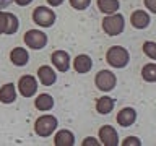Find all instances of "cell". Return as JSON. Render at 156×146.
Returning a JSON list of instances; mask_svg holds the SVG:
<instances>
[{
  "instance_id": "29",
  "label": "cell",
  "mask_w": 156,
  "mask_h": 146,
  "mask_svg": "<svg viewBox=\"0 0 156 146\" xmlns=\"http://www.w3.org/2000/svg\"><path fill=\"white\" fill-rule=\"evenodd\" d=\"M33 0H15V3L18 5V7H26V5H29Z\"/></svg>"
},
{
  "instance_id": "23",
  "label": "cell",
  "mask_w": 156,
  "mask_h": 146,
  "mask_svg": "<svg viewBox=\"0 0 156 146\" xmlns=\"http://www.w3.org/2000/svg\"><path fill=\"white\" fill-rule=\"evenodd\" d=\"M72 5V8L78 10V12H83V10H86L88 7H90L91 0H68Z\"/></svg>"
},
{
  "instance_id": "7",
  "label": "cell",
  "mask_w": 156,
  "mask_h": 146,
  "mask_svg": "<svg viewBox=\"0 0 156 146\" xmlns=\"http://www.w3.org/2000/svg\"><path fill=\"white\" fill-rule=\"evenodd\" d=\"M18 91L23 97H31L37 91V81L33 75H23L18 81Z\"/></svg>"
},
{
  "instance_id": "12",
  "label": "cell",
  "mask_w": 156,
  "mask_h": 146,
  "mask_svg": "<svg viewBox=\"0 0 156 146\" xmlns=\"http://www.w3.org/2000/svg\"><path fill=\"white\" fill-rule=\"evenodd\" d=\"M130 23H132V26L136 28V29H145V28H148V24H150V15L146 12H143V10H135V12L130 15Z\"/></svg>"
},
{
  "instance_id": "11",
  "label": "cell",
  "mask_w": 156,
  "mask_h": 146,
  "mask_svg": "<svg viewBox=\"0 0 156 146\" xmlns=\"http://www.w3.org/2000/svg\"><path fill=\"white\" fill-rule=\"evenodd\" d=\"M37 78L44 86H52L57 81L55 70H52V67H49V65H42L37 68Z\"/></svg>"
},
{
  "instance_id": "21",
  "label": "cell",
  "mask_w": 156,
  "mask_h": 146,
  "mask_svg": "<svg viewBox=\"0 0 156 146\" xmlns=\"http://www.w3.org/2000/svg\"><path fill=\"white\" fill-rule=\"evenodd\" d=\"M7 15V29H5V34H15L20 28V21L16 18V15L13 13H5Z\"/></svg>"
},
{
  "instance_id": "3",
  "label": "cell",
  "mask_w": 156,
  "mask_h": 146,
  "mask_svg": "<svg viewBox=\"0 0 156 146\" xmlns=\"http://www.w3.org/2000/svg\"><path fill=\"white\" fill-rule=\"evenodd\" d=\"M58 122L54 115H41L34 122V131H36V135L42 136V138H47V136H51L55 131Z\"/></svg>"
},
{
  "instance_id": "10",
  "label": "cell",
  "mask_w": 156,
  "mask_h": 146,
  "mask_svg": "<svg viewBox=\"0 0 156 146\" xmlns=\"http://www.w3.org/2000/svg\"><path fill=\"white\" fill-rule=\"evenodd\" d=\"M135 120H136V112H135V109H132V107H124V109H120L119 114H117V123L120 127H124V128L133 125Z\"/></svg>"
},
{
  "instance_id": "18",
  "label": "cell",
  "mask_w": 156,
  "mask_h": 146,
  "mask_svg": "<svg viewBox=\"0 0 156 146\" xmlns=\"http://www.w3.org/2000/svg\"><path fill=\"white\" fill-rule=\"evenodd\" d=\"M34 106H36L37 110H51L54 107V97L47 92H42V94L36 96V101H34Z\"/></svg>"
},
{
  "instance_id": "13",
  "label": "cell",
  "mask_w": 156,
  "mask_h": 146,
  "mask_svg": "<svg viewBox=\"0 0 156 146\" xmlns=\"http://www.w3.org/2000/svg\"><path fill=\"white\" fill-rule=\"evenodd\" d=\"M10 62L16 67H24L29 62V54L24 47H15L10 52Z\"/></svg>"
},
{
  "instance_id": "24",
  "label": "cell",
  "mask_w": 156,
  "mask_h": 146,
  "mask_svg": "<svg viewBox=\"0 0 156 146\" xmlns=\"http://www.w3.org/2000/svg\"><path fill=\"white\" fill-rule=\"evenodd\" d=\"M5 29H7V15L0 10V34H5Z\"/></svg>"
},
{
  "instance_id": "25",
  "label": "cell",
  "mask_w": 156,
  "mask_h": 146,
  "mask_svg": "<svg viewBox=\"0 0 156 146\" xmlns=\"http://www.w3.org/2000/svg\"><path fill=\"white\" fill-rule=\"evenodd\" d=\"M122 144L124 146H129V144H135V146H140L141 141L138 138H135V136H129V138H125L124 141H122Z\"/></svg>"
},
{
  "instance_id": "9",
  "label": "cell",
  "mask_w": 156,
  "mask_h": 146,
  "mask_svg": "<svg viewBox=\"0 0 156 146\" xmlns=\"http://www.w3.org/2000/svg\"><path fill=\"white\" fill-rule=\"evenodd\" d=\"M51 62L58 71L65 73L68 68H70V55H68L65 50H54L51 54Z\"/></svg>"
},
{
  "instance_id": "16",
  "label": "cell",
  "mask_w": 156,
  "mask_h": 146,
  "mask_svg": "<svg viewBox=\"0 0 156 146\" xmlns=\"http://www.w3.org/2000/svg\"><path fill=\"white\" fill-rule=\"evenodd\" d=\"M54 144L55 146H73L75 144V135L70 130H58L54 136Z\"/></svg>"
},
{
  "instance_id": "2",
  "label": "cell",
  "mask_w": 156,
  "mask_h": 146,
  "mask_svg": "<svg viewBox=\"0 0 156 146\" xmlns=\"http://www.w3.org/2000/svg\"><path fill=\"white\" fill-rule=\"evenodd\" d=\"M125 28V19L120 13H112L102 18V29L107 36H119Z\"/></svg>"
},
{
  "instance_id": "17",
  "label": "cell",
  "mask_w": 156,
  "mask_h": 146,
  "mask_svg": "<svg viewBox=\"0 0 156 146\" xmlns=\"http://www.w3.org/2000/svg\"><path fill=\"white\" fill-rule=\"evenodd\" d=\"M114 104H115V101L112 99V97H109V96L98 97V99H96V110H98V114H101V115L111 114L112 109H114Z\"/></svg>"
},
{
  "instance_id": "14",
  "label": "cell",
  "mask_w": 156,
  "mask_h": 146,
  "mask_svg": "<svg viewBox=\"0 0 156 146\" xmlns=\"http://www.w3.org/2000/svg\"><path fill=\"white\" fill-rule=\"evenodd\" d=\"M16 101V88L13 83H5L0 88V102L2 104H12Z\"/></svg>"
},
{
  "instance_id": "22",
  "label": "cell",
  "mask_w": 156,
  "mask_h": 146,
  "mask_svg": "<svg viewBox=\"0 0 156 146\" xmlns=\"http://www.w3.org/2000/svg\"><path fill=\"white\" fill-rule=\"evenodd\" d=\"M143 54L146 57H150L151 60H156V42L145 41L143 42Z\"/></svg>"
},
{
  "instance_id": "6",
  "label": "cell",
  "mask_w": 156,
  "mask_h": 146,
  "mask_svg": "<svg viewBox=\"0 0 156 146\" xmlns=\"http://www.w3.org/2000/svg\"><path fill=\"white\" fill-rule=\"evenodd\" d=\"M94 83H96V88L102 92H109L115 88L117 85V78L115 75L112 73L111 70H101L96 73L94 76Z\"/></svg>"
},
{
  "instance_id": "4",
  "label": "cell",
  "mask_w": 156,
  "mask_h": 146,
  "mask_svg": "<svg viewBox=\"0 0 156 146\" xmlns=\"http://www.w3.org/2000/svg\"><path fill=\"white\" fill-rule=\"evenodd\" d=\"M55 18L57 15L54 13V10L49 7H44V5L36 7L33 10V21L41 28H51L55 23Z\"/></svg>"
},
{
  "instance_id": "15",
  "label": "cell",
  "mask_w": 156,
  "mask_h": 146,
  "mask_svg": "<svg viewBox=\"0 0 156 146\" xmlns=\"http://www.w3.org/2000/svg\"><path fill=\"white\" fill-rule=\"evenodd\" d=\"M91 67H93V60L86 54H80L73 60V68H75L76 73H88L91 70Z\"/></svg>"
},
{
  "instance_id": "19",
  "label": "cell",
  "mask_w": 156,
  "mask_h": 146,
  "mask_svg": "<svg viewBox=\"0 0 156 146\" xmlns=\"http://www.w3.org/2000/svg\"><path fill=\"white\" fill-rule=\"evenodd\" d=\"M120 3L119 0H98V8H99L101 13L104 15H112L119 10Z\"/></svg>"
},
{
  "instance_id": "28",
  "label": "cell",
  "mask_w": 156,
  "mask_h": 146,
  "mask_svg": "<svg viewBox=\"0 0 156 146\" xmlns=\"http://www.w3.org/2000/svg\"><path fill=\"white\" fill-rule=\"evenodd\" d=\"M15 2V0H0V10H3V8H7L8 5H12Z\"/></svg>"
},
{
  "instance_id": "8",
  "label": "cell",
  "mask_w": 156,
  "mask_h": 146,
  "mask_svg": "<svg viewBox=\"0 0 156 146\" xmlns=\"http://www.w3.org/2000/svg\"><path fill=\"white\" fill-rule=\"evenodd\" d=\"M99 141L104 146H117L119 144V135H117L114 127L102 125L99 128Z\"/></svg>"
},
{
  "instance_id": "20",
  "label": "cell",
  "mask_w": 156,
  "mask_h": 146,
  "mask_svg": "<svg viewBox=\"0 0 156 146\" xmlns=\"http://www.w3.org/2000/svg\"><path fill=\"white\" fill-rule=\"evenodd\" d=\"M141 78L148 83L156 81V63H146L141 68Z\"/></svg>"
},
{
  "instance_id": "5",
  "label": "cell",
  "mask_w": 156,
  "mask_h": 146,
  "mask_svg": "<svg viewBox=\"0 0 156 146\" xmlns=\"http://www.w3.org/2000/svg\"><path fill=\"white\" fill-rule=\"evenodd\" d=\"M23 41L29 49H34V50H39V49H44L47 46L46 33L39 31V29H29V31H26L23 36Z\"/></svg>"
},
{
  "instance_id": "26",
  "label": "cell",
  "mask_w": 156,
  "mask_h": 146,
  "mask_svg": "<svg viewBox=\"0 0 156 146\" xmlns=\"http://www.w3.org/2000/svg\"><path fill=\"white\" fill-rule=\"evenodd\" d=\"M145 7L150 10L151 13H156V0H143Z\"/></svg>"
},
{
  "instance_id": "27",
  "label": "cell",
  "mask_w": 156,
  "mask_h": 146,
  "mask_svg": "<svg viewBox=\"0 0 156 146\" xmlns=\"http://www.w3.org/2000/svg\"><path fill=\"white\" fill-rule=\"evenodd\" d=\"M83 144H85V146H88V144H94V146H98V144H101V141L96 140V138H85V140H83Z\"/></svg>"
},
{
  "instance_id": "30",
  "label": "cell",
  "mask_w": 156,
  "mask_h": 146,
  "mask_svg": "<svg viewBox=\"0 0 156 146\" xmlns=\"http://www.w3.org/2000/svg\"><path fill=\"white\" fill-rule=\"evenodd\" d=\"M49 5H52V7H58V5L63 3V0H47Z\"/></svg>"
},
{
  "instance_id": "1",
  "label": "cell",
  "mask_w": 156,
  "mask_h": 146,
  "mask_svg": "<svg viewBox=\"0 0 156 146\" xmlns=\"http://www.w3.org/2000/svg\"><path fill=\"white\" fill-rule=\"evenodd\" d=\"M129 60H130L129 50L122 46H112L106 52V62L112 68H125L129 65Z\"/></svg>"
}]
</instances>
